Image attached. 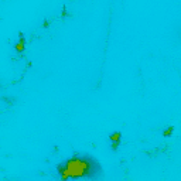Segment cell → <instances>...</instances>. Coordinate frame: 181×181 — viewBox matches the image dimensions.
Returning a JSON list of instances; mask_svg holds the SVG:
<instances>
[{"label":"cell","instance_id":"obj_1","mask_svg":"<svg viewBox=\"0 0 181 181\" xmlns=\"http://www.w3.org/2000/svg\"><path fill=\"white\" fill-rule=\"evenodd\" d=\"M58 174L62 181L69 178H96L101 174V166L92 157H72L61 163L58 167Z\"/></svg>","mask_w":181,"mask_h":181},{"label":"cell","instance_id":"obj_2","mask_svg":"<svg viewBox=\"0 0 181 181\" xmlns=\"http://www.w3.org/2000/svg\"><path fill=\"white\" fill-rule=\"evenodd\" d=\"M120 139H122V136H120V133H119V132H115V133H112V135H110V140H112V150H117L119 144H120Z\"/></svg>","mask_w":181,"mask_h":181},{"label":"cell","instance_id":"obj_3","mask_svg":"<svg viewBox=\"0 0 181 181\" xmlns=\"http://www.w3.org/2000/svg\"><path fill=\"white\" fill-rule=\"evenodd\" d=\"M23 50H24V37L20 35V41L16 44V51L17 53H23Z\"/></svg>","mask_w":181,"mask_h":181},{"label":"cell","instance_id":"obj_4","mask_svg":"<svg viewBox=\"0 0 181 181\" xmlns=\"http://www.w3.org/2000/svg\"><path fill=\"white\" fill-rule=\"evenodd\" d=\"M1 101H7V103H14V98H10V96H3L1 98Z\"/></svg>","mask_w":181,"mask_h":181}]
</instances>
